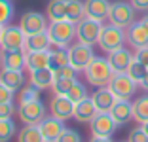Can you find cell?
<instances>
[{
  "label": "cell",
  "mask_w": 148,
  "mask_h": 142,
  "mask_svg": "<svg viewBox=\"0 0 148 142\" xmlns=\"http://www.w3.org/2000/svg\"><path fill=\"white\" fill-rule=\"evenodd\" d=\"M53 80H55V70L49 68V66L31 72V83H32L34 87H38L40 91H42V89H48V87H51Z\"/></svg>",
  "instance_id": "23"
},
{
  "label": "cell",
  "mask_w": 148,
  "mask_h": 142,
  "mask_svg": "<svg viewBox=\"0 0 148 142\" xmlns=\"http://www.w3.org/2000/svg\"><path fill=\"white\" fill-rule=\"evenodd\" d=\"M57 142H82V137H80L78 131L74 129H65L61 133V137L57 138Z\"/></svg>",
  "instance_id": "36"
},
{
  "label": "cell",
  "mask_w": 148,
  "mask_h": 142,
  "mask_svg": "<svg viewBox=\"0 0 148 142\" xmlns=\"http://www.w3.org/2000/svg\"><path fill=\"white\" fill-rule=\"evenodd\" d=\"M2 32H4V27H0V44H2Z\"/></svg>",
  "instance_id": "46"
},
{
  "label": "cell",
  "mask_w": 148,
  "mask_h": 142,
  "mask_svg": "<svg viewBox=\"0 0 148 142\" xmlns=\"http://www.w3.org/2000/svg\"><path fill=\"white\" fill-rule=\"evenodd\" d=\"M87 83H91L93 87H106L110 82V78L114 76V70L108 63V57H93L91 63L84 70Z\"/></svg>",
  "instance_id": "1"
},
{
  "label": "cell",
  "mask_w": 148,
  "mask_h": 142,
  "mask_svg": "<svg viewBox=\"0 0 148 142\" xmlns=\"http://www.w3.org/2000/svg\"><path fill=\"white\" fill-rule=\"evenodd\" d=\"M127 74H129V76H131V78H133V80H135V82L140 85V82H143L144 76L148 74V68L143 65V63H139L137 59H133V63H131L129 68H127Z\"/></svg>",
  "instance_id": "33"
},
{
  "label": "cell",
  "mask_w": 148,
  "mask_h": 142,
  "mask_svg": "<svg viewBox=\"0 0 148 142\" xmlns=\"http://www.w3.org/2000/svg\"><path fill=\"white\" fill-rule=\"evenodd\" d=\"M118 127H120V125H118L116 119L110 116V112H99V114H97V116L91 119V123H89L91 137H105V138H110L114 133H116Z\"/></svg>",
  "instance_id": "10"
},
{
  "label": "cell",
  "mask_w": 148,
  "mask_h": 142,
  "mask_svg": "<svg viewBox=\"0 0 148 142\" xmlns=\"http://www.w3.org/2000/svg\"><path fill=\"white\" fill-rule=\"evenodd\" d=\"M97 108L93 99H84L82 102H76L74 104V119L80 121V123H91V119L97 116Z\"/></svg>",
  "instance_id": "18"
},
{
  "label": "cell",
  "mask_w": 148,
  "mask_h": 142,
  "mask_svg": "<svg viewBox=\"0 0 148 142\" xmlns=\"http://www.w3.org/2000/svg\"><path fill=\"white\" fill-rule=\"evenodd\" d=\"M15 133H17V127L12 121V117L10 119H0V142H10L15 137Z\"/></svg>",
  "instance_id": "32"
},
{
  "label": "cell",
  "mask_w": 148,
  "mask_h": 142,
  "mask_svg": "<svg viewBox=\"0 0 148 142\" xmlns=\"http://www.w3.org/2000/svg\"><path fill=\"white\" fill-rule=\"evenodd\" d=\"M49 114L57 119L66 121L69 117H74V102L66 95H53L49 100Z\"/></svg>",
  "instance_id": "12"
},
{
  "label": "cell",
  "mask_w": 148,
  "mask_h": 142,
  "mask_svg": "<svg viewBox=\"0 0 148 142\" xmlns=\"http://www.w3.org/2000/svg\"><path fill=\"white\" fill-rule=\"evenodd\" d=\"M137 85L139 83L133 80L127 72H116L108 82V89L116 95V99L122 100H129L137 91Z\"/></svg>",
  "instance_id": "4"
},
{
  "label": "cell",
  "mask_w": 148,
  "mask_h": 142,
  "mask_svg": "<svg viewBox=\"0 0 148 142\" xmlns=\"http://www.w3.org/2000/svg\"><path fill=\"white\" fill-rule=\"evenodd\" d=\"M133 119L140 125L148 121V95H140L133 100Z\"/></svg>",
  "instance_id": "27"
},
{
  "label": "cell",
  "mask_w": 148,
  "mask_h": 142,
  "mask_svg": "<svg viewBox=\"0 0 148 142\" xmlns=\"http://www.w3.org/2000/svg\"><path fill=\"white\" fill-rule=\"evenodd\" d=\"M13 15H15V6L12 0H0V27L10 25Z\"/></svg>",
  "instance_id": "30"
},
{
  "label": "cell",
  "mask_w": 148,
  "mask_h": 142,
  "mask_svg": "<svg viewBox=\"0 0 148 142\" xmlns=\"http://www.w3.org/2000/svg\"><path fill=\"white\" fill-rule=\"evenodd\" d=\"M127 142H148V134L144 133L143 127H135V129H131Z\"/></svg>",
  "instance_id": "37"
},
{
  "label": "cell",
  "mask_w": 148,
  "mask_h": 142,
  "mask_svg": "<svg viewBox=\"0 0 148 142\" xmlns=\"http://www.w3.org/2000/svg\"><path fill=\"white\" fill-rule=\"evenodd\" d=\"M135 12H148V0H129Z\"/></svg>",
  "instance_id": "41"
},
{
  "label": "cell",
  "mask_w": 148,
  "mask_h": 142,
  "mask_svg": "<svg viewBox=\"0 0 148 142\" xmlns=\"http://www.w3.org/2000/svg\"><path fill=\"white\" fill-rule=\"evenodd\" d=\"M140 23H143V25H144V29L148 30V13H146V15H144L143 19H140Z\"/></svg>",
  "instance_id": "44"
},
{
  "label": "cell",
  "mask_w": 148,
  "mask_h": 142,
  "mask_svg": "<svg viewBox=\"0 0 148 142\" xmlns=\"http://www.w3.org/2000/svg\"><path fill=\"white\" fill-rule=\"evenodd\" d=\"M135 59L139 63H143L148 68V47H140V49H135Z\"/></svg>",
  "instance_id": "40"
},
{
  "label": "cell",
  "mask_w": 148,
  "mask_h": 142,
  "mask_svg": "<svg viewBox=\"0 0 148 142\" xmlns=\"http://www.w3.org/2000/svg\"><path fill=\"white\" fill-rule=\"evenodd\" d=\"M0 65L6 70H23V66H25V49L2 51V63Z\"/></svg>",
  "instance_id": "19"
},
{
  "label": "cell",
  "mask_w": 148,
  "mask_h": 142,
  "mask_svg": "<svg viewBox=\"0 0 148 142\" xmlns=\"http://www.w3.org/2000/svg\"><path fill=\"white\" fill-rule=\"evenodd\" d=\"M19 121L25 125H38L40 121L46 117V106L40 99L34 100H25V102H19Z\"/></svg>",
  "instance_id": "5"
},
{
  "label": "cell",
  "mask_w": 148,
  "mask_h": 142,
  "mask_svg": "<svg viewBox=\"0 0 148 142\" xmlns=\"http://www.w3.org/2000/svg\"><path fill=\"white\" fill-rule=\"evenodd\" d=\"M101 30H103V23L101 21L84 17L80 23H76V38H78L80 44L95 46V44H99Z\"/></svg>",
  "instance_id": "6"
},
{
  "label": "cell",
  "mask_w": 148,
  "mask_h": 142,
  "mask_svg": "<svg viewBox=\"0 0 148 142\" xmlns=\"http://www.w3.org/2000/svg\"><path fill=\"white\" fill-rule=\"evenodd\" d=\"M13 93L10 87H6L4 83L0 82V102H13Z\"/></svg>",
  "instance_id": "39"
},
{
  "label": "cell",
  "mask_w": 148,
  "mask_h": 142,
  "mask_svg": "<svg viewBox=\"0 0 148 142\" xmlns=\"http://www.w3.org/2000/svg\"><path fill=\"white\" fill-rule=\"evenodd\" d=\"M123 44H125V29L116 27L112 23L103 25V30H101V36H99V47L103 51L112 53L120 47H123Z\"/></svg>",
  "instance_id": "2"
},
{
  "label": "cell",
  "mask_w": 148,
  "mask_h": 142,
  "mask_svg": "<svg viewBox=\"0 0 148 142\" xmlns=\"http://www.w3.org/2000/svg\"><path fill=\"white\" fill-rule=\"evenodd\" d=\"M38 127H40V133H42V137H44L46 142H57V138L61 137V133L66 129L65 121L57 119V117H53V116L44 117L38 123Z\"/></svg>",
  "instance_id": "13"
},
{
  "label": "cell",
  "mask_w": 148,
  "mask_h": 142,
  "mask_svg": "<svg viewBox=\"0 0 148 142\" xmlns=\"http://www.w3.org/2000/svg\"><path fill=\"white\" fill-rule=\"evenodd\" d=\"M125 42L135 49L140 47H148V30L140 21H135L131 27L125 29Z\"/></svg>",
  "instance_id": "14"
},
{
  "label": "cell",
  "mask_w": 148,
  "mask_h": 142,
  "mask_svg": "<svg viewBox=\"0 0 148 142\" xmlns=\"http://www.w3.org/2000/svg\"><path fill=\"white\" fill-rule=\"evenodd\" d=\"M95 57L93 53V46H86V44H74L69 47V63L72 68H76L78 72H84L87 68V65L91 63V59Z\"/></svg>",
  "instance_id": "8"
},
{
  "label": "cell",
  "mask_w": 148,
  "mask_h": 142,
  "mask_svg": "<svg viewBox=\"0 0 148 142\" xmlns=\"http://www.w3.org/2000/svg\"><path fill=\"white\" fill-rule=\"evenodd\" d=\"M46 15L49 17V21L66 19V0H51L46 8Z\"/></svg>",
  "instance_id": "28"
},
{
  "label": "cell",
  "mask_w": 148,
  "mask_h": 142,
  "mask_svg": "<svg viewBox=\"0 0 148 142\" xmlns=\"http://www.w3.org/2000/svg\"><path fill=\"white\" fill-rule=\"evenodd\" d=\"M51 47V38H49V32L44 30V32H38V34L27 36L25 40V51H48Z\"/></svg>",
  "instance_id": "21"
},
{
  "label": "cell",
  "mask_w": 148,
  "mask_h": 142,
  "mask_svg": "<svg viewBox=\"0 0 148 142\" xmlns=\"http://www.w3.org/2000/svg\"><path fill=\"white\" fill-rule=\"evenodd\" d=\"M49 66V51H25V68L29 72Z\"/></svg>",
  "instance_id": "22"
},
{
  "label": "cell",
  "mask_w": 148,
  "mask_h": 142,
  "mask_svg": "<svg viewBox=\"0 0 148 142\" xmlns=\"http://www.w3.org/2000/svg\"><path fill=\"white\" fill-rule=\"evenodd\" d=\"M110 116L116 119L118 125H125V123H129V121L133 119V102L118 99L116 104L112 106V110H110Z\"/></svg>",
  "instance_id": "20"
},
{
  "label": "cell",
  "mask_w": 148,
  "mask_h": 142,
  "mask_svg": "<svg viewBox=\"0 0 148 142\" xmlns=\"http://www.w3.org/2000/svg\"><path fill=\"white\" fill-rule=\"evenodd\" d=\"M108 21L116 27L127 29L135 23V8L131 6V2H112Z\"/></svg>",
  "instance_id": "7"
},
{
  "label": "cell",
  "mask_w": 148,
  "mask_h": 142,
  "mask_svg": "<svg viewBox=\"0 0 148 142\" xmlns=\"http://www.w3.org/2000/svg\"><path fill=\"white\" fill-rule=\"evenodd\" d=\"M74 82H76V78H55L51 83L53 95H66L70 87L74 85Z\"/></svg>",
  "instance_id": "31"
},
{
  "label": "cell",
  "mask_w": 148,
  "mask_h": 142,
  "mask_svg": "<svg viewBox=\"0 0 148 142\" xmlns=\"http://www.w3.org/2000/svg\"><path fill=\"white\" fill-rule=\"evenodd\" d=\"M34 99H40V89L31 83L29 87H25V89H23L21 97H19V102H25V100H34Z\"/></svg>",
  "instance_id": "35"
},
{
  "label": "cell",
  "mask_w": 148,
  "mask_h": 142,
  "mask_svg": "<svg viewBox=\"0 0 148 142\" xmlns=\"http://www.w3.org/2000/svg\"><path fill=\"white\" fill-rule=\"evenodd\" d=\"M110 6V0H86V17L103 23L108 19Z\"/></svg>",
  "instance_id": "16"
},
{
  "label": "cell",
  "mask_w": 148,
  "mask_h": 142,
  "mask_svg": "<svg viewBox=\"0 0 148 142\" xmlns=\"http://www.w3.org/2000/svg\"><path fill=\"white\" fill-rule=\"evenodd\" d=\"M66 97H69L74 104H76V102H82L84 99H87V89H86V85H84L82 82H78V80H76V82H74V85L70 87V91L66 93Z\"/></svg>",
  "instance_id": "34"
},
{
  "label": "cell",
  "mask_w": 148,
  "mask_h": 142,
  "mask_svg": "<svg viewBox=\"0 0 148 142\" xmlns=\"http://www.w3.org/2000/svg\"><path fill=\"white\" fill-rule=\"evenodd\" d=\"M19 27L27 36L44 32V30H48V15H42L40 12H34V10L25 12L19 19Z\"/></svg>",
  "instance_id": "9"
},
{
  "label": "cell",
  "mask_w": 148,
  "mask_h": 142,
  "mask_svg": "<svg viewBox=\"0 0 148 142\" xmlns=\"http://www.w3.org/2000/svg\"><path fill=\"white\" fill-rule=\"evenodd\" d=\"M89 142H112L110 138H105V137H93Z\"/></svg>",
  "instance_id": "42"
},
{
  "label": "cell",
  "mask_w": 148,
  "mask_h": 142,
  "mask_svg": "<svg viewBox=\"0 0 148 142\" xmlns=\"http://www.w3.org/2000/svg\"><path fill=\"white\" fill-rule=\"evenodd\" d=\"M91 99H93V102H95L97 112H110L112 106L116 104V100H118L116 95L108 89V85H106V87H99V89L93 93Z\"/></svg>",
  "instance_id": "17"
},
{
  "label": "cell",
  "mask_w": 148,
  "mask_h": 142,
  "mask_svg": "<svg viewBox=\"0 0 148 142\" xmlns=\"http://www.w3.org/2000/svg\"><path fill=\"white\" fill-rule=\"evenodd\" d=\"M140 127H143V129H144V133L148 134V121H146V123H143V125H140Z\"/></svg>",
  "instance_id": "45"
},
{
  "label": "cell",
  "mask_w": 148,
  "mask_h": 142,
  "mask_svg": "<svg viewBox=\"0 0 148 142\" xmlns=\"http://www.w3.org/2000/svg\"><path fill=\"white\" fill-rule=\"evenodd\" d=\"M15 114L13 102H0V119H10Z\"/></svg>",
  "instance_id": "38"
},
{
  "label": "cell",
  "mask_w": 148,
  "mask_h": 142,
  "mask_svg": "<svg viewBox=\"0 0 148 142\" xmlns=\"http://www.w3.org/2000/svg\"><path fill=\"white\" fill-rule=\"evenodd\" d=\"M133 59H135V55H133L127 47H120L116 51L108 53V63H110V66H112L114 74L116 72H127V68H129V65L133 63Z\"/></svg>",
  "instance_id": "15"
},
{
  "label": "cell",
  "mask_w": 148,
  "mask_h": 142,
  "mask_svg": "<svg viewBox=\"0 0 148 142\" xmlns=\"http://www.w3.org/2000/svg\"><path fill=\"white\" fill-rule=\"evenodd\" d=\"M0 63H2V51H0Z\"/></svg>",
  "instance_id": "47"
},
{
  "label": "cell",
  "mask_w": 148,
  "mask_h": 142,
  "mask_svg": "<svg viewBox=\"0 0 148 142\" xmlns=\"http://www.w3.org/2000/svg\"><path fill=\"white\" fill-rule=\"evenodd\" d=\"M25 40L27 34L23 32V29L19 25H6L4 32H2V51H8V49H23L25 47Z\"/></svg>",
  "instance_id": "11"
},
{
  "label": "cell",
  "mask_w": 148,
  "mask_h": 142,
  "mask_svg": "<svg viewBox=\"0 0 148 142\" xmlns=\"http://www.w3.org/2000/svg\"><path fill=\"white\" fill-rule=\"evenodd\" d=\"M48 51H49V68L59 70L63 66L70 65L69 63V47H61V46L51 44V47H49Z\"/></svg>",
  "instance_id": "24"
},
{
  "label": "cell",
  "mask_w": 148,
  "mask_h": 142,
  "mask_svg": "<svg viewBox=\"0 0 148 142\" xmlns=\"http://www.w3.org/2000/svg\"><path fill=\"white\" fill-rule=\"evenodd\" d=\"M17 142H46L38 125H25L17 134Z\"/></svg>",
  "instance_id": "29"
},
{
  "label": "cell",
  "mask_w": 148,
  "mask_h": 142,
  "mask_svg": "<svg viewBox=\"0 0 148 142\" xmlns=\"http://www.w3.org/2000/svg\"><path fill=\"white\" fill-rule=\"evenodd\" d=\"M0 82L4 83L6 87H10L12 91H17L19 87L23 85V82H25V76H23L21 70H6V68H2V72H0Z\"/></svg>",
  "instance_id": "25"
},
{
  "label": "cell",
  "mask_w": 148,
  "mask_h": 142,
  "mask_svg": "<svg viewBox=\"0 0 148 142\" xmlns=\"http://www.w3.org/2000/svg\"><path fill=\"white\" fill-rule=\"evenodd\" d=\"M140 87H143V89L148 93V74L144 76V80H143V82H140Z\"/></svg>",
  "instance_id": "43"
},
{
  "label": "cell",
  "mask_w": 148,
  "mask_h": 142,
  "mask_svg": "<svg viewBox=\"0 0 148 142\" xmlns=\"http://www.w3.org/2000/svg\"><path fill=\"white\" fill-rule=\"evenodd\" d=\"M49 38H51V44L61 47H69L70 42L76 38V23L72 21H51V25L48 27Z\"/></svg>",
  "instance_id": "3"
},
{
  "label": "cell",
  "mask_w": 148,
  "mask_h": 142,
  "mask_svg": "<svg viewBox=\"0 0 148 142\" xmlns=\"http://www.w3.org/2000/svg\"><path fill=\"white\" fill-rule=\"evenodd\" d=\"M86 17V2L82 0H66V21L80 23Z\"/></svg>",
  "instance_id": "26"
}]
</instances>
